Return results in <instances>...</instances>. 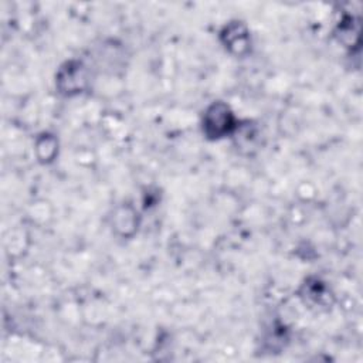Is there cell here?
Returning a JSON list of instances; mask_svg holds the SVG:
<instances>
[{"label":"cell","mask_w":363,"mask_h":363,"mask_svg":"<svg viewBox=\"0 0 363 363\" xmlns=\"http://www.w3.org/2000/svg\"><path fill=\"white\" fill-rule=\"evenodd\" d=\"M123 224L126 225V234L128 235L135 231V213L129 207H122L116 211L115 228L121 230V233H122Z\"/></svg>","instance_id":"277c9868"},{"label":"cell","mask_w":363,"mask_h":363,"mask_svg":"<svg viewBox=\"0 0 363 363\" xmlns=\"http://www.w3.org/2000/svg\"><path fill=\"white\" fill-rule=\"evenodd\" d=\"M57 82L62 92H81L86 85L85 68L79 62H67L65 67L61 68Z\"/></svg>","instance_id":"7a4b0ae2"},{"label":"cell","mask_w":363,"mask_h":363,"mask_svg":"<svg viewBox=\"0 0 363 363\" xmlns=\"http://www.w3.org/2000/svg\"><path fill=\"white\" fill-rule=\"evenodd\" d=\"M235 128V119L228 105L214 102L206 109L203 118V130L210 139H220L230 135Z\"/></svg>","instance_id":"6da1fadb"},{"label":"cell","mask_w":363,"mask_h":363,"mask_svg":"<svg viewBox=\"0 0 363 363\" xmlns=\"http://www.w3.org/2000/svg\"><path fill=\"white\" fill-rule=\"evenodd\" d=\"M224 44L228 50L235 54H242L248 48V31L241 23H231L225 27L224 33Z\"/></svg>","instance_id":"3957f363"}]
</instances>
